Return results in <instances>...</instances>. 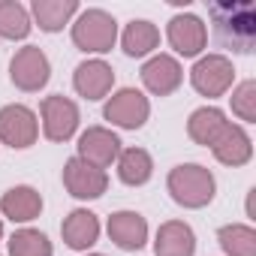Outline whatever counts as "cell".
Instances as JSON below:
<instances>
[{
  "label": "cell",
  "mask_w": 256,
  "mask_h": 256,
  "mask_svg": "<svg viewBox=\"0 0 256 256\" xmlns=\"http://www.w3.org/2000/svg\"><path fill=\"white\" fill-rule=\"evenodd\" d=\"M217 241L229 256H256V232L244 223L223 226L217 232Z\"/></svg>",
  "instance_id": "cell-24"
},
{
  "label": "cell",
  "mask_w": 256,
  "mask_h": 256,
  "mask_svg": "<svg viewBox=\"0 0 256 256\" xmlns=\"http://www.w3.org/2000/svg\"><path fill=\"white\" fill-rule=\"evenodd\" d=\"M30 12H34L36 24H40L46 34H58V30L78 12V4H76V0H34V4H30Z\"/></svg>",
  "instance_id": "cell-21"
},
{
  "label": "cell",
  "mask_w": 256,
  "mask_h": 256,
  "mask_svg": "<svg viewBox=\"0 0 256 256\" xmlns=\"http://www.w3.org/2000/svg\"><path fill=\"white\" fill-rule=\"evenodd\" d=\"M154 250H157V256H193L196 253V235L184 220H166L157 229Z\"/></svg>",
  "instance_id": "cell-16"
},
{
  "label": "cell",
  "mask_w": 256,
  "mask_h": 256,
  "mask_svg": "<svg viewBox=\"0 0 256 256\" xmlns=\"http://www.w3.org/2000/svg\"><path fill=\"white\" fill-rule=\"evenodd\" d=\"M154 172V160L145 148H126L118 154V178L130 187H142L151 181Z\"/></svg>",
  "instance_id": "cell-20"
},
{
  "label": "cell",
  "mask_w": 256,
  "mask_h": 256,
  "mask_svg": "<svg viewBox=\"0 0 256 256\" xmlns=\"http://www.w3.org/2000/svg\"><path fill=\"white\" fill-rule=\"evenodd\" d=\"M181 78H184V70L172 54H154L142 66V84L157 96H169L172 90H178Z\"/></svg>",
  "instance_id": "cell-12"
},
{
  "label": "cell",
  "mask_w": 256,
  "mask_h": 256,
  "mask_svg": "<svg viewBox=\"0 0 256 256\" xmlns=\"http://www.w3.org/2000/svg\"><path fill=\"white\" fill-rule=\"evenodd\" d=\"M214 40L223 48H232L238 54H250L256 46V6L247 0H232V4H211L208 6Z\"/></svg>",
  "instance_id": "cell-1"
},
{
  "label": "cell",
  "mask_w": 256,
  "mask_h": 256,
  "mask_svg": "<svg viewBox=\"0 0 256 256\" xmlns=\"http://www.w3.org/2000/svg\"><path fill=\"white\" fill-rule=\"evenodd\" d=\"M64 187L76 196V199H100L108 187V175L78 157L66 160L64 166Z\"/></svg>",
  "instance_id": "cell-10"
},
{
  "label": "cell",
  "mask_w": 256,
  "mask_h": 256,
  "mask_svg": "<svg viewBox=\"0 0 256 256\" xmlns=\"http://www.w3.org/2000/svg\"><path fill=\"white\" fill-rule=\"evenodd\" d=\"M108 238L120 250H139L148 241V220L139 211H114L108 217Z\"/></svg>",
  "instance_id": "cell-13"
},
{
  "label": "cell",
  "mask_w": 256,
  "mask_h": 256,
  "mask_svg": "<svg viewBox=\"0 0 256 256\" xmlns=\"http://www.w3.org/2000/svg\"><path fill=\"white\" fill-rule=\"evenodd\" d=\"M72 84L84 100H102L114 84V72L106 60H84L76 66Z\"/></svg>",
  "instance_id": "cell-14"
},
{
  "label": "cell",
  "mask_w": 256,
  "mask_h": 256,
  "mask_svg": "<svg viewBox=\"0 0 256 256\" xmlns=\"http://www.w3.org/2000/svg\"><path fill=\"white\" fill-rule=\"evenodd\" d=\"M232 112H235L241 120H247V124L256 120V82H253V78L241 82V84L232 90Z\"/></svg>",
  "instance_id": "cell-26"
},
{
  "label": "cell",
  "mask_w": 256,
  "mask_h": 256,
  "mask_svg": "<svg viewBox=\"0 0 256 256\" xmlns=\"http://www.w3.org/2000/svg\"><path fill=\"white\" fill-rule=\"evenodd\" d=\"M0 211H4V217H10L12 223H28L34 217H40L42 211V196L40 190L28 187V184H18L12 190L4 193V199H0Z\"/></svg>",
  "instance_id": "cell-18"
},
{
  "label": "cell",
  "mask_w": 256,
  "mask_h": 256,
  "mask_svg": "<svg viewBox=\"0 0 256 256\" xmlns=\"http://www.w3.org/2000/svg\"><path fill=\"white\" fill-rule=\"evenodd\" d=\"M226 114L220 112V108H214V106H202V108H196L193 114H190V120H187V133H190V139L196 142V145H205V148H211L214 142H217V136L226 130Z\"/></svg>",
  "instance_id": "cell-19"
},
{
  "label": "cell",
  "mask_w": 256,
  "mask_h": 256,
  "mask_svg": "<svg viewBox=\"0 0 256 256\" xmlns=\"http://www.w3.org/2000/svg\"><path fill=\"white\" fill-rule=\"evenodd\" d=\"M166 36H169V46H172L178 54H184V58H196V54L205 48V42H208V30H205L202 18L193 16V12L175 16V18L169 22Z\"/></svg>",
  "instance_id": "cell-11"
},
{
  "label": "cell",
  "mask_w": 256,
  "mask_h": 256,
  "mask_svg": "<svg viewBox=\"0 0 256 256\" xmlns=\"http://www.w3.org/2000/svg\"><path fill=\"white\" fill-rule=\"evenodd\" d=\"M148 114H151V102L136 88H120L118 94L108 96V102L102 108V118L112 120L114 126H120V130H139L148 120Z\"/></svg>",
  "instance_id": "cell-4"
},
{
  "label": "cell",
  "mask_w": 256,
  "mask_h": 256,
  "mask_svg": "<svg viewBox=\"0 0 256 256\" xmlns=\"http://www.w3.org/2000/svg\"><path fill=\"white\" fill-rule=\"evenodd\" d=\"M60 232H64V241H66L70 250H88V247H94L96 238H100V220H96L94 211L76 208V211L64 220Z\"/></svg>",
  "instance_id": "cell-17"
},
{
  "label": "cell",
  "mask_w": 256,
  "mask_h": 256,
  "mask_svg": "<svg viewBox=\"0 0 256 256\" xmlns=\"http://www.w3.org/2000/svg\"><path fill=\"white\" fill-rule=\"evenodd\" d=\"M232 78H235V70L226 54H205L190 70V84L202 96H223L232 88Z\"/></svg>",
  "instance_id": "cell-6"
},
{
  "label": "cell",
  "mask_w": 256,
  "mask_h": 256,
  "mask_svg": "<svg viewBox=\"0 0 256 256\" xmlns=\"http://www.w3.org/2000/svg\"><path fill=\"white\" fill-rule=\"evenodd\" d=\"M90 256H102V253H90Z\"/></svg>",
  "instance_id": "cell-28"
},
{
  "label": "cell",
  "mask_w": 256,
  "mask_h": 256,
  "mask_svg": "<svg viewBox=\"0 0 256 256\" xmlns=\"http://www.w3.org/2000/svg\"><path fill=\"white\" fill-rule=\"evenodd\" d=\"M28 34H30V12L18 0H0V36L24 40Z\"/></svg>",
  "instance_id": "cell-23"
},
{
  "label": "cell",
  "mask_w": 256,
  "mask_h": 256,
  "mask_svg": "<svg viewBox=\"0 0 256 256\" xmlns=\"http://www.w3.org/2000/svg\"><path fill=\"white\" fill-rule=\"evenodd\" d=\"M48 76H52V66H48V58L40 46H24L10 60V78L18 90L34 94V90L48 84Z\"/></svg>",
  "instance_id": "cell-5"
},
{
  "label": "cell",
  "mask_w": 256,
  "mask_h": 256,
  "mask_svg": "<svg viewBox=\"0 0 256 256\" xmlns=\"http://www.w3.org/2000/svg\"><path fill=\"white\" fill-rule=\"evenodd\" d=\"M114 40H118V22L106 10H88L72 24V42L82 52H94V54L112 52Z\"/></svg>",
  "instance_id": "cell-3"
},
{
  "label": "cell",
  "mask_w": 256,
  "mask_h": 256,
  "mask_svg": "<svg viewBox=\"0 0 256 256\" xmlns=\"http://www.w3.org/2000/svg\"><path fill=\"white\" fill-rule=\"evenodd\" d=\"M40 136V124H36V114L22 106V102H12V106H4L0 108V142L10 145V148H30Z\"/></svg>",
  "instance_id": "cell-7"
},
{
  "label": "cell",
  "mask_w": 256,
  "mask_h": 256,
  "mask_svg": "<svg viewBox=\"0 0 256 256\" xmlns=\"http://www.w3.org/2000/svg\"><path fill=\"white\" fill-rule=\"evenodd\" d=\"M120 46H124V52L130 54V58H145V54H151L160 46V30L151 22L136 18V22H130V24L124 28Z\"/></svg>",
  "instance_id": "cell-22"
},
{
  "label": "cell",
  "mask_w": 256,
  "mask_h": 256,
  "mask_svg": "<svg viewBox=\"0 0 256 256\" xmlns=\"http://www.w3.org/2000/svg\"><path fill=\"white\" fill-rule=\"evenodd\" d=\"M0 238H4V220H0Z\"/></svg>",
  "instance_id": "cell-27"
},
{
  "label": "cell",
  "mask_w": 256,
  "mask_h": 256,
  "mask_svg": "<svg viewBox=\"0 0 256 256\" xmlns=\"http://www.w3.org/2000/svg\"><path fill=\"white\" fill-rule=\"evenodd\" d=\"M10 256H52V241L40 229H18L10 238Z\"/></svg>",
  "instance_id": "cell-25"
},
{
  "label": "cell",
  "mask_w": 256,
  "mask_h": 256,
  "mask_svg": "<svg viewBox=\"0 0 256 256\" xmlns=\"http://www.w3.org/2000/svg\"><path fill=\"white\" fill-rule=\"evenodd\" d=\"M172 199L181 205V208H205L211 199H214V175L199 166V163H184V166H175L169 172V181H166Z\"/></svg>",
  "instance_id": "cell-2"
},
{
  "label": "cell",
  "mask_w": 256,
  "mask_h": 256,
  "mask_svg": "<svg viewBox=\"0 0 256 256\" xmlns=\"http://www.w3.org/2000/svg\"><path fill=\"white\" fill-rule=\"evenodd\" d=\"M120 154V139L106 130V126H88V130L78 136V160L96 166L106 172V166H112Z\"/></svg>",
  "instance_id": "cell-9"
},
{
  "label": "cell",
  "mask_w": 256,
  "mask_h": 256,
  "mask_svg": "<svg viewBox=\"0 0 256 256\" xmlns=\"http://www.w3.org/2000/svg\"><path fill=\"white\" fill-rule=\"evenodd\" d=\"M211 151H214V157L223 166H244L253 157V142H250V136L241 130L238 124H226V130L217 136Z\"/></svg>",
  "instance_id": "cell-15"
},
{
  "label": "cell",
  "mask_w": 256,
  "mask_h": 256,
  "mask_svg": "<svg viewBox=\"0 0 256 256\" xmlns=\"http://www.w3.org/2000/svg\"><path fill=\"white\" fill-rule=\"evenodd\" d=\"M78 130V106L64 96V94H52L42 100V133L52 142H66L72 139V133Z\"/></svg>",
  "instance_id": "cell-8"
}]
</instances>
